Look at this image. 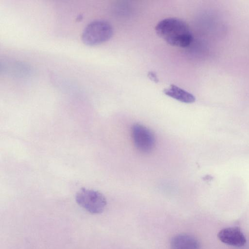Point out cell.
<instances>
[{
	"label": "cell",
	"instance_id": "cell-1",
	"mask_svg": "<svg viewBox=\"0 0 249 249\" xmlns=\"http://www.w3.org/2000/svg\"><path fill=\"white\" fill-rule=\"evenodd\" d=\"M157 35L171 46L185 48L190 45L193 37L187 24L176 18H165L156 26Z\"/></svg>",
	"mask_w": 249,
	"mask_h": 249
},
{
	"label": "cell",
	"instance_id": "cell-2",
	"mask_svg": "<svg viewBox=\"0 0 249 249\" xmlns=\"http://www.w3.org/2000/svg\"><path fill=\"white\" fill-rule=\"evenodd\" d=\"M113 28L108 21L96 19L89 22L83 30L81 39L86 44L96 45L108 40L112 36Z\"/></svg>",
	"mask_w": 249,
	"mask_h": 249
},
{
	"label": "cell",
	"instance_id": "cell-3",
	"mask_svg": "<svg viewBox=\"0 0 249 249\" xmlns=\"http://www.w3.org/2000/svg\"><path fill=\"white\" fill-rule=\"evenodd\" d=\"M75 200L80 207L92 214L102 213L107 205L106 199L102 193L84 188L77 192Z\"/></svg>",
	"mask_w": 249,
	"mask_h": 249
},
{
	"label": "cell",
	"instance_id": "cell-8",
	"mask_svg": "<svg viewBox=\"0 0 249 249\" xmlns=\"http://www.w3.org/2000/svg\"><path fill=\"white\" fill-rule=\"evenodd\" d=\"M148 77L153 81L157 83L159 81L156 74L153 71H149L148 73Z\"/></svg>",
	"mask_w": 249,
	"mask_h": 249
},
{
	"label": "cell",
	"instance_id": "cell-4",
	"mask_svg": "<svg viewBox=\"0 0 249 249\" xmlns=\"http://www.w3.org/2000/svg\"><path fill=\"white\" fill-rule=\"evenodd\" d=\"M131 136L135 147L141 152L148 153L156 144L155 136L149 129L139 124H134L131 128Z\"/></svg>",
	"mask_w": 249,
	"mask_h": 249
},
{
	"label": "cell",
	"instance_id": "cell-7",
	"mask_svg": "<svg viewBox=\"0 0 249 249\" xmlns=\"http://www.w3.org/2000/svg\"><path fill=\"white\" fill-rule=\"evenodd\" d=\"M163 92L166 95L183 103H192L196 100L193 94L174 85L164 89Z\"/></svg>",
	"mask_w": 249,
	"mask_h": 249
},
{
	"label": "cell",
	"instance_id": "cell-6",
	"mask_svg": "<svg viewBox=\"0 0 249 249\" xmlns=\"http://www.w3.org/2000/svg\"><path fill=\"white\" fill-rule=\"evenodd\" d=\"M171 249H200L198 240L192 235L180 233L174 236L170 242Z\"/></svg>",
	"mask_w": 249,
	"mask_h": 249
},
{
	"label": "cell",
	"instance_id": "cell-5",
	"mask_svg": "<svg viewBox=\"0 0 249 249\" xmlns=\"http://www.w3.org/2000/svg\"><path fill=\"white\" fill-rule=\"evenodd\" d=\"M218 237L223 243L236 247H241L246 242L245 237L239 228L229 227L221 230Z\"/></svg>",
	"mask_w": 249,
	"mask_h": 249
}]
</instances>
